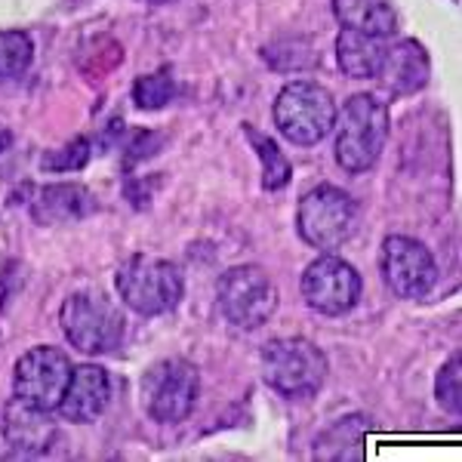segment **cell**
<instances>
[{
	"label": "cell",
	"instance_id": "6da1fadb",
	"mask_svg": "<svg viewBox=\"0 0 462 462\" xmlns=\"http://www.w3.org/2000/svg\"><path fill=\"white\" fill-rule=\"evenodd\" d=\"M389 106L370 93H357L346 102L337 133V163L346 173H367L379 161L389 139Z\"/></svg>",
	"mask_w": 462,
	"mask_h": 462
},
{
	"label": "cell",
	"instance_id": "7a4b0ae2",
	"mask_svg": "<svg viewBox=\"0 0 462 462\" xmlns=\"http://www.w3.org/2000/svg\"><path fill=\"white\" fill-rule=\"evenodd\" d=\"M263 379L284 398H311L327 379V355L302 337H281L263 346Z\"/></svg>",
	"mask_w": 462,
	"mask_h": 462
},
{
	"label": "cell",
	"instance_id": "3957f363",
	"mask_svg": "<svg viewBox=\"0 0 462 462\" xmlns=\"http://www.w3.org/2000/svg\"><path fill=\"white\" fill-rule=\"evenodd\" d=\"M115 287L121 293V300L130 305L136 315L154 318V315H167L182 302L185 284H182V272L158 256H130L126 263L117 268L115 274Z\"/></svg>",
	"mask_w": 462,
	"mask_h": 462
},
{
	"label": "cell",
	"instance_id": "277c9868",
	"mask_svg": "<svg viewBox=\"0 0 462 462\" xmlns=\"http://www.w3.org/2000/svg\"><path fill=\"white\" fill-rule=\"evenodd\" d=\"M274 126L293 145H318L337 126V102L315 80H293L274 99Z\"/></svg>",
	"mask_w": 462,
	"mask_h": 462
},
{
	"label": "cell",
	"instance_id": "5b68a950",
	"mask_svg": "<svg viewBox=\"0 0 462 462\" xmlns=\"http://www.w3.org/2000/svg\"><path fill=\"white\" fill-rule=\"evenodd\" d=\"M65 339L84 355H111L124 342L126 320L102 293H71L59 309Z\"/></svg>",
	"mask_w": 462,
	"mask_h": 462
},
{
	"label": "cell",
	"instance_id": "8992f818",
	"mask_svg": "<svg viewBox=\"0 0 462 462\" xmlns=\"http://www.w3.org/2000/svg\"><path fill=\"white\" fill-rule=\"evenodd\" d=\"M357 204L348 191L337 189V185H318L300 200L296 210V228L300 237L309 247L320 253H330L352 241L357 231Z\"/></svg>",
	"mask_w": 462,
	"mask_h": 462
},
{
	"label": "cell",
	"instance_id": "52a82bcc",
	"mask_svg": "<svg viewBox=\"0 0 462 462\" xmlns=\"http://www.w3.org/2000/svg\"><path fill=\"white\" fill-rule=\"evenodd\" d=\"M200 394V374L185 357H163L143 376V401L154 422L176 426L189 420Z\"/></svg>",
	"mask_w": 462,
	"mask_h": 462
},
{
	"label": "cell",
	"instance_id": "ba28073f",
	"mask_svg": "<svg viewBox=\"0 0 462 462\" xmlns=\"http://www.w3.org/2000/svg\"><path fill=\"white\" fill-rule=\"evenodd\" d=\"M216 300L231 324L259 330L278 311V290L259 265H235L216 284Z\"/></svg>",
	"mask_w": 462,
	"mask_h": 462
},
{
	"label": "cell",
	"instance_id": "9c48e42d",
	"mask_svg": "<svg viewBox=\"0 0 462 462\" xmlns=\"http://www.w3.org/2000/svg\"><path fill=\"white\" fill-rule=\"evenodd\" d=\"M71 370L74 367L69 355L59 352V348L53 346L28 348L16 361V370H13V398L53 413L65 398Z\"/></svg>",
	"mask_w": 462,
	"mask_h": 462
},
{
	"label": "cell",
	"instance_id": "30bf717a",
	"mask_svg": "<svg viewBox=\"0 0 462 462\" xmlns=\"http://www.w3.org/2000/svg\"><path fill=\"white\" fill-rule=\"evenodd\" d=\"M379 268H383L385 287L401 300H420L438 281L435 256L429 253L426 244L407 235L385 237L383 253H379Z\"/></svg>",
	"mask_w": 462,
	"mask_h": 462
},
{
	"label": "cell",
	"instance_id": "8fae6325",
	"mask_svg": "<svg viewBox=\"0 0 462 462\" xmlns=\"http://www.w3.org/2000/svg\"><path fill=\"white\" fill-rule=\"evenodd\" d=\"M361 274L339 256H320L302 272V300L318 315H348L361 300Z\"/></svg>",
	"mask_w": 462,
	"mask_h": 462
},
{
	"label": "cell",
	"instance_id": "7c38bea8",
	"mask_svg": "<svg viewBox=\"0 0 462 462\" xmlns=\"http://www.w3.org/2000/svg\"><path fill=\"white\" fill-rule=\"evenodd\" d=\"M4 438L19 457H43V453L53 450L59 429L50 410L32 407L25 401L13 398L4 407Z\"/></svg>",
	"mask_w": 462,
	"mask_h": 462
},
{
	"label": "cell",
	"instance_id": "4fadbf2b",
	"mask_svg": "<svg viewBox=\"0 0 462 462\" xmlns=\"http://www.w3.org/2000/svg\"><path fill=\"white\" fill-rule=\"evenodd\" d=\"M111 401V376L99 364H80L71 370L69 389L59 404V413L69 422H93L106 413Z\"/></svg>",
	"mask_w": 462,
	"mask_h": 462
},
{
	"label": "cell",
	"instance_id": "5bb4252c",
	"mask_svg": "<svg viewBox=\"0 0 462 462\" xmlns=\"http://www.w3.org/2000/svg\"><path fill=\"white\" fill-rule=\"evenodd\" d=\"M429 53L420 41H398L394 47H385L383 69L376 78L383 80V87L394 96H410L420 93L429 84Z\"/></svg>",
	"mask_w": 462,
	"mask_h": 462
},
{
	"label": "cell",
	"instance_id": "9a60e30c",
	"mask_svg": "<svg viewBox=\"0 0 462 462\" xmlns=\"http://www.w3.org/2000/svg\"><path fill=\"white\" fill-rule=\"evenodd\" d=\"M93 210V198L84 185L56 182L43 185L32 198V216L41 226H59V222H78Z\"/></svg>",
	"mask_w": 462,
	"mask_h": 462
},
{
	"label": "cell",
	"instance_id": "2e32d148",
	"mask_svg": "<svg viewBox=\"0 0 462 462\" xmlns=\"http://www.w3.org/2000/svg\"><path fill=\"white\" fill-rule=\"evenodd\" d=\"M337 59H339V69L346 71L348 78H357V80L376 78L385 59V43H383V37L342 28L337 37Z\"/></svg>",
	"mask_w": 462,
	"mask_h": 462
},
{
	"label": "cell",
	"instance_id": "e0dca14e",
	"mask_svg": "<svg viewBox=\"0 0 462 462\" xmlns=\"http://www.w3.org/2000/svg\"><path fill=\"white\" fill-rule=\"evenodd\" d=\"M333 13L342 28L374 37H392L398 28V13L392 0H333Z\"/></svg>",
	"mask_w": 462,
	"mask_h": 462
},
{
	"label": "cell",
	"instance_id": "ac0fdd59",
	"mask_svg": "<svg viewBox=\"0 0 462 462\" xmlns=\"http://www.w3.org/2000/svg\"><path fill=\"white\" fill-rule=\"evenodd\" d=\"M244 133H247V139L253 143V148H256L259 161H263V189L281 191L290 182V173H293V170H290V161L284 158V152H281L265 133L253 130V126H244Z\"/></svg>",
	"mask_w": 462,
	"mask_h": 462
},
{
	"label": "cell",
	"instance_id": "d6986e66",
	"mask_svg": "<svg viewBox=\"0 0 462 462\" xmlns=\"http://www.w3.org/2000/svg\"><path fill=\"white\" fill-rule=\"evenodd\" d=\"M34 43L25 32H0V84L22 78L32 69Z\"/></svg>",
	"mask_w": 462,
	"mask_h": 462
},
{
	"label": "cell",
	"instance_id": "ffe728a7",
	"mask_svg": "<svg viewBox=\"0 0 462 462\" xmlns=\"http://www.w3.org/2000/svg\"><path fill=\"white\" fill-rule=\"evenodd\" d=\"M176 96V84L173 74L167 69L154 71V74H143V78L133 84V106L143 111H158L163 106H170Z\"/></svg>",
	"mask_w": 462,
	"mask_h": 462
},
{
	"label": "cell",
	"instance_id": "44dd1931",
	"mask_svg": "<svg viewBox=\"0 0 462 462\" xmlns=\"http://www.w3.org/2000/svg\"><path fill=\"white\" fill-rule=\"evenodd\" d=\"M435 394H438V404H441L450 416L462 413V357L459 355H453L450 361L438 370Z\"/></svg>",
	"mask_w": 462,
	"mask_h": 462
},
{
	"label": "cell",
	"instance_id": "7402d4cb",
	"mask_svg": "<svg viewBox=\"0 0 462 462\" xmlns=\"http://www.w3.org/2000/svg\"><path fill=\"white\" fill-rule=\"evenodd\" d=\"M89 161V143L87 139H74L65 148H59V152H47L41 158L43 170H56V173H71V170H80L87 167Z\"/></svg>",
	"mask_w": 462,
	"mask_h": 462
},
{
	"label": "cell",
	"instance_id": "603a6c76",
	"mask_svg": "<svg viewBox=\"0 0 462 462\" xmlns=\"http://www.w3.org/2000/svg\"><path fill=\"white\" fill-rule=\"evenodd\" d=\"M10 145H13V133L6 130L4 124H0V154H4V152H6V148H10Z\"/></svg>",
	"mask_w": 462,
	"mask_h": 462
},
{
	"label": "cell",
	"instance_id": "cb8c5ba5",
	"mask_svg": "<svg viewBox=\"0 0 462 462\" xmlns=\"http://www.w3.org/2000/svg\"><path fill=\"white\" fill-rule=\"evenodd\" d=\"M152 4H173V0H152Z\"/></svg>",
	"mask_w": 462,
	"mask_h": 462
}]
</instances>
